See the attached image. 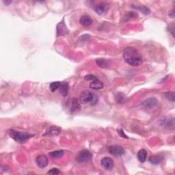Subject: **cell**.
Wrapping results in <instances>:
<instances>
[{
    "label": "cell",
    "mask_w": 175,
    "mask_h": 175,
    "mask_svg": "<svg viewBox=\"0 0 175 175\" xmlns=\"http://www.w3.org/2000/svg\"><path fill=\"white\" fill-rule=\"evenodd\" d=\"M123 58L125 62L132 66H138L142 64L140 54L134 47H127L123 51Z\"/></svg>",
    "instance_id": "obj_1"
},
{
    "label": "cell",
    "mask_w": 175,
    "mask_h": 175,
    "mask_svg": "<svg viewBox=\"0 0 175 175\" xmlns=\"http://www.w3.org/2000/svg\"><path fill=\"white\" fill-rule=\"evenodd\" d=\"M80 101L83 105H96L99 101V98L95 94L89 90L83 91L80 96Z\"/></svg>",
    "instance_id": "obj_2"
},
{
    "label": "cell",
    "mask_w": 175,
    "mask_h": 175,
    "mask_svg": "<svg viewBox=\"0 0 175 175\" xmlns=\"http://www.w3.org/2000/svg\"><path fill=\"white\" fill-rule=\"evenodd\" d=\"M8 134L10 137L14 139L16 142L22 144L26 142L31 137L34 136V135L30 134L26 132H21V131L10 129L8 131Z\"/></svg>",
    "instance_id": "obj_3"
},
{
    "label": "cell",
    "mask_w": 175,
    "mask_h": 175,
    "mask_svg": "<svg viewBox=\"0 0 175 175\" xmlns=\"http://www.w3.org/2000/svg\"><path fill=\"white\" fill-rule=\"evenodd\" d=\"M92 153L88 150L84 149L79 152L76 157V161L79 163H87L92 159Z\"/></svg>",
    "instance_id": "obj_4"
},
{
    "label": "cell",
    "mask_w": 175,
    "mask_h": 175,
    "mask_svg": "<svg viewBox=\"0 0 175 175\" xmlns=\"http://www.w3.org/2000/svg\"><path fill=\"white\" fill-rule=\"evenodd\" d=\"M108 151L111 155L115 156V157H120L124 155V150L123 147L119 145L111 146L108 148Z\"/></svg>",
    "instance_id": "obj_5"
},
{
    "label": "cell",
    "mask_w": 175,
    "mask_h": 175,
    "mask_svg": "<svg viewBox=\"0 0 175 175\" xmlns=\"http://www.w3.org/2000/svg\"><path fill=\"white\" fill-rule=\"evenodd\" d=\"M158 101L156 98H149L142 103V107L147 110H151L157 105Z\"/></svg>",
    "instance_id": "obj_6"
},
{
    "label": "cell",
    "mask_w": 175,
    "mask_h": 175,
    "mask_svg": "<svg viewBox=\"0 0 175 175\" xmlns=\"http://www.w3.org/2000/svg\"><path fill=\"white\" fill-rule=\"evenodd\" d=\"M101 164L104 169L111 170L114 167V161L109 157H103L101 161Z\"/></svg>",
    "instance_id": "obj_7"
},
{
    "label": "cell",
    "mask_w": 175,
    "mask_h": 175,
    "mask_svg": "<svg viewBox=\"0 0 175 175\" xmlns=\"http://www.w3.org/2000/svg\"><path fill=\"white\" fill-rule=\"evenodd\" d=\"M68 30L66 28V26L64 23V21H62L57 25V36H62L68 34Z\"/></svg>",
    "instance_id": "obj_8"
},
{
    "label": "cell",
    "mask_w": 175,
    "mask_h": 175,
    "mask_svg": "<svg viewBox=\"0 0 175 175\" xmlns=\"http://www.w3.org/2000/svg\"><path fill=\"white\" fill-rule=\"evenodd\" d=\"M60 132H61V128H60L59 127L52 125L49 127L47 129L44 135H45V136H46V135H48V136H53V135H57L60 134Z\"/></svg>",
    "instance_id": "obj_9"
},
{
    "label": "cell",
    "mask_w": 175,
    "mask_h": 175,
    "mask_svg": "<svg viewBox=\"0 0 175 175\" xmlns=\"http://www.w3.org/2000/svg\"><path fill=\"white\" fill-rule=\"evenodd\" d=\"M36 162L38 167H40L41 168H44L47 167L48 166L49 160H48V158L47 156L45 155H41L38 156V157H36Z\"/></svg>",
    "instance_id": "obj_10"
},
{
    "label": "cell",
    "mask_w": 175,
    "mask_h": 175,
    "mask_svg": "<svg viewBox=\"0 0 175 175\" xmlns=\"http://www.w3.org/2000/svg\"><path fill=\"white\" fill-rule=\"evenodd\" d=\"M81 110V103L76 98H73L71 100V105H70V112L72 114L77 113L80 112Z\"/></svg>",
    "instance_id": "obj_11"
},
{
    "label": "cell",
    "mask_w": 175,
    "mask_h": 175,
    "mask_svg": "<svg viewBox=\"0 0 175 175\" xmlns=\"http://www.w3.org/2000/svg\"><path fill=\"white\" fill-rule=\"evenodd\" d=\"M108 8V4L105 2H101L98 5L95 6V10L97 14H101L105 12Z\"/></svg>",
    "instance_id": "obj_12"
},
{
    "label": "cell",
    "mask_w": 175,
    "mask_h": 175,
    "mask_svg": "<svg viewBox=\"0 0 175 175\" xmlns=\"http://www.w3.org/2000/svg\"><path fill=\"white\" fill-rule=\"evenodd\" d=\"M103 83L98 80V79H96V80L92 81V82L90 84V88L93 90H100L103 88Z\"/></svg>",
    "instance_id": "obj_13"
},
{
    "label": "cell",
    "mask_w": 175,
    "mask_h": 175,
    "mask_svg": "<svg viewBox=\"0 0 175 175\" xmlns=\"http://www.w3.org/2000/svg\"><path fill=\"white\" fill-rule=\"evenodd\" d=\"M80 23L84 26H90L92 23V20L88 15H83L80 18Z\"/></svg>",
    "instance_id": "obj_14"
},
{
    "label": "cell",
    "mask_w": 175,
    "mask_h": 175,
    "mask_svg": "<svg viewBox=\"0 0 175 175\" xmlns=\"http://www.w3.org/2000/svg\"><path fill=\"white\" fill-rule=\"evenodd\" d=\"M137 157L139 161L142 162V163H144L147 160V151L145 149H140L137 153Z\"/></svg>",
    "instance_id": "obj_15"
},
{
    "label": "cell",
    "mask_w": 175,
    "mask_h": 175,
    "mask_svg": "<svg viewBox=\"0 0 175 175\" xmlns=\"http://www.w3.org/2000/svg\"><path fill=\"white\" fill-rule=\"evenodd\" d=\"M60 92L62 94V96L64 97H66L68 95V85L67 83L66 82H62L61 86L60 87Z\"/></svg>",
    "instance_id": "obj_16"
},
{
    "label": "cell",
    "mask_w": 175,
    "mask_h": 175,
    "mask_svg": "<svg viewBox=\"0 0 175 175\" xmlns=\"http://www.w3.org/2000/svg\"><path fill=\"white\" fill-rule=\"evenodd\" d=\"M97 65L101 68H107L110 66V61L105 59H98L97 60Z\"/></svg>",
    "instance_id": "obj_17"
},
{
    "label": "cell",
    "mask_w": 175,
    "mask_h": 175,
    "mask_svg": "<svg viewBox=\"0 0 175 175\" xmlns=\"http://www.w3.org/2000/svg\"><path fill=\"white\" fill-rule=\"evenodd\" d=\"M149 160L152 164H153V165H158V164L161 163V158L158 155H153L150 157Z\"/></svg>",
    "instance_id": "obj_18"
},
{
    "label": "cell",
    "mask_w": 175,
    "mask_h": 175,
    "mask_svg": "<svg viewBox=\"0 0 175 175\" xmlns=\"http://www.w3.org/2000/svg\"><path fill=\"white\" fill-rule=\"evenodd\" d=\"M61 84H62V82H52L51 84H50V86H49V88H50V90H51V91L52 92H53L57 90L58 89H59L60 86H61Z\"/></svg>",
    "instance_id": "obj_19"
},
{
    "label": "cell",
    "mask_w": 175,
    "mask_h": 175,
    "mask_svg": "<svg viewBox=\"0 0 175 175\" xmlns=\"http://www.w3.org/2000/svg\"><path fill=\"white\" fill-rule=\"evenodd\" d=\"M63 155H64L63 150H58V151L51 152V153H50V155H51L53 158L61 157Z\"/></svg>",
    "instance_id": "obj_20"
},
{
    "label": "cell",
    "mask_w": 175,
    "mask_h": 175,
    "mask_svg": "<svg viewBox=\"0 0 175 175\" xmlns=\"http://www.w3.org/2000/svg\"><path fill=\"white\" fill-rule=\"evenodd\" d=\"M166 99L169 100L170 101L174 102V92H168L164 94Z\"/></svg>",
    "instance_id": "obj_21"
},
{
    "label": "cell",
    "mask_w": 175,
    "mask_h": 175,
    "mask_svg": "<svg viewBox=\"0 0 175 175\" xmlns=\"http://www.w3.org/2000/svg\"><path fill=\"white\" fill-rule=\"evenodd\" d=\"M137 8L139 10V11L142 12L144 14H149L150 12H151V11H150V10L149 9V8L145 7V6H142V7H139V8Z\"/></svg>",
    "instance_id": "obj_22"
},
{
    "label": "cell",
    "mask_w": 175,
    "mask_h": 175,
    "mask_svg": "<svg viewBox=\"0 0 175 175\" xmlns=\"http://www.w3.org/2000/svg\"><path fill=\"white\" fill-rule=\"evenodd\" d=\"M168 30L172 35V36L174 37V23H170L168 26Z\"/></svg>",
    "instance_id": "obj_23"
},
{
    "label": "cell",
    "mask_w": 175,
    "mask_h": 175,
    "mask_svg": "<svg viewBox=\"0 0 175 175\" xmlns=\"http://www.w3.org/2000/svg\"><path fill=\"white\" fill-rule=\"evenodd\" d=\"M123 96H124V95H123L121 93H119L117 95V99H117V101H118V103H123V102L124 101H125L126 98H123V99H122V97H123Z\"/></svg>",
    "instance_id": "obj_24"
},
{
    "label": "cell",
    "mask_w": 175,
    "mask_h": 175,
    "mask_svg": "<svg viewBox=\"0 0 175 175\" xmlns=\"http://www.w3.org/2000/svg\"><path fill=\"white\" fill-rule=\"evenodd\" d=\"M85 80L86 81H93L97 79V78L95 75H88L85 76Z\"/></svg>",
    "instance_id": "obj_25"
},
{
    "label": "cell",
    "mask_w": 175,
    "mask_h": 175,
    "mask_svg": "<svg viewBox=\"0 0 175 175\" xmlns=\"http://www.w3.org/2000/svg\"><path fill=\"white\" fill-rule=\"evenodd\" d=\"M60 173V170H58V168H52L51 170H49V171L47 172V174H58Z\"/></svg>",
    "instance_id": "obj_26"
},
{
    "label": "cell",
    "mask_w": 175,
    "mask_h": 175,
    "mask_svg": "<svg viewBox=\"0 0 175 175\" xmlns=\"http://www.w3.org/2000/svg\"><path fill=\"white\" fill-rule=\"evenodd\" d=\"M118 133H119V135L120 136L124 137V138H128V136L127 135H126L124 133V131H122V129H118Z\"/></svg>",
    "instance_id": "obj_27"
},
{
    "label": "cell",
    "mask_w": 175,
    "mask_h": 175,
    "mask_svg": "<svg viewBox=\"0 0 175 175\" xmlns=\"http://www.w3.org/2000/svg\"><path fill=\"white\" fill-rule=\"evenodd\" d=\"M169 16L171 18H174V9L172 10L171 11H170L169 12Z\"/></svg>",
    "instance_id": "obj_28"
},
{
    "label": "cell",
    "mask_w": 175,
    "mask_h": 175,
    "mask_svg": "<svg viewBox=\"0 0 175 175\" xmlns=\"http://www.w3.org/2000/svg\"><path fill=\"white\" fill-rule=\"evenodd\" d=\"M3 3L5 4L6 6H8V5H9L10 4L12 3V1H3Z\"/></svg>",
    "instance_id": "obj_29"
}]
</instances>
